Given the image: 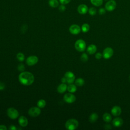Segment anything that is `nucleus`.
Returning a JSON list of instances; mask_svg holds the SVG:
<instances>
[{
	"instance_id": "f257e3e1",
	"label": "nucleus",
	"mask_w": 130,
	"mask_h": 130,
	"mask_svg": "<svg viewBox=\"0 0 130 130\" xmlns=\"http://www.w3.org/2000/svg\"><path fill=\"white\" fill-rule=\"evenodd\" d=\"M18 79L21 84L28 86L34 83L35 77L31 73L27 71H23L19 75Z\"/></svg>"
},
{
	"instance_id": "f03ea898",
	"label": "nucleus",
	"mask_w": 130,
	"mask_h": 130,
	"mask_svg": "<svg viewBox=\"0 0 130 130\" xmlns=\"http://www.w3.org/2000/svg\"><path fill=\"white\" fill-rule=\"evenodd\" d=\"M79 125L78 121L74 118L68 120L65 123V127L68 130H74L77 128Z\"/></svg>"
},
{
	"instance_id": "7ed1b4c3",
	"label": "nucleus",
	"mask_w": 130,
	"mask_h": 130,
	"mask_svg": "<svg viewBox=\"0 0 130 130\" xmlns=\"http://www.w3.org/2000/svg\"><path fill=\"white\" fill-rule=\"evenodd\" d=\"M75 48L79 52H83L86 49V43L82 39L77 40L75 43Z\"/></svg>"
},
{
	"instance_id": "20e7f679",
	"label": "nucleus",
	"mask_w": 130,
	"mask_h": 130,
	"mask_svg": "<svg viewBox=\"0 0 130 130\" xmlns=\"http://www.w3.org/2000/svg\"><path fill=\"white\" fill-rule=\"evenodd\" d=\"M7 114L8 116L12 119H15L18 118L19 116L18 111L16 109L12 107L9 108L7 109Z\"/></svg>"
},
{
	"instance_id": "39448f33",
	"label": "nucleus",
	"mask_w": 130,
	"mask_h": 130,
	"mask_svg": "<svg viewBox=\"0 0 130 130\" xmlns=\"http://www.w3.org/2000/svg\"><path fill=\"white\" fill-rule=\"evenodd\" d=\"M117 4L115 0L108 1L105 5V8L108 12H112L114 10L116 7Z\"/></svg>"
},
{
	"instance_id": "423d86ee",
	"label": "nucleus",
	"mask_w": 130,
	"mask_h": 130,
	"mask_svg": "<svg viewBox=\"0 0 130 130\" xmlns=\"http://www.w3.org/2000/svg\"><path fill=\"white\" fill-rule=\"evenodd\" d=\"M40 108L38 107H32L28 111V114L31 117H37L41 114Z\"/></svg>"
},
{
	"instance_id": "0eeeda50",
	"label": "nucleus",
	"mask_w": 130,
	"mask_h": 130,
	"mask_svg": "<svg viewBox=\"0 0 130 130\" xmlns=\"http://www.w3.org/2000/svg\"><path fill=\"white\" fill-rule=\"evenodd\" d=\"M76 99V98L75 95L71 92L65 94L63 96V100L64 101V102L69 104L74 103V102H75Z\"/></svg>"
},
{
	"instance_id": "6e6552de",
	"label": "nucleus",
	"mask_w": 130,
	"mask_h": 130,
	"mask_svg": "<svg viewBox=\"0 0 130 130\" xmlns=\"http://www.w3.org/2000/svg\"><path fill=\"white\" fill-rule=\"evenodd\" d=\"M67 80V83L68 84H71L73 83L75 80V76L74 74L71 72V71H68L66 72L64 76Z\"/></svg>"
},
{
	"instance_id": "1a4fd4ad",
	"label": "nucleus",
	"mask_w": 130,
	"mask_h": 130,
	"mask_svg": "<svg viewBox=\"0 0 130 130\" xmlns=\"http://www.w3.org/2000/svg\"><path fill=\"white\" fill-rule=\"evenodd\" d=\"M114 51L112 48L107 47L106 48L103 52V57L105 59H109L113 55Z\"/></svg>"
},
{
	"instance_id": "9d476101",
	"label": "nucleus",
	"mask_w": 130,
	"mask_h": 130,
	"mask_svg": "<svg viewBox=\"0 0 130 130\" xmlns=\"http://www.w3.org/2000/svg\"><path fill=\"white\" fill-rule=\"evenodd\" d=\"M38 60V58L37 56L31 55L27 58L26 60V63L29 66H32L37 63Z\"/></svg>"
},
{
	"instance_id": "9b49d317",
	"label": "nucleus",
	"mask_w": 130,
	"mask_h": 130,
	"mask_svg": "<svg viewBox=\"0 0 130 130\" xmlns=\"http://www.w3.org/2000/svg\"><path fill=\"white\" fill-rule=\"evenodd\" d=\"M81 30V28L77 24H72L69 27V31L73 35L79 34Z\"/></svg>"
},
{
	"instance_id": "f8f14e48",
	"label": "nucleus",
	"mask_w": 130,
	"mask_h": 130,
	"mask_svg": "<svg viewBox=\"0 0 130 130\" xmlns=\"http://www.w3.org/2000/svg\"><path fill=\"white\" fill-rule=\"evenodd\" d=\"M88 11V8L87 5L85 4H81L78 6L77 8L78 12L82 15L85 14Z\"/></svg>"
},
{
	"instance_id": "ddd939ff",
	"label": "nucleus",
	"mask_w": 130,
	"mask_h": 130,
	"mask_svg": "<svg viewBox=\"0 0 130 130\" xmlns=\"http://www.w3.org/2000/svg\"><path fill=\"white\" fill-rule=\"evenodd\" d=\"M19 124L22 127H26L28 124V120L24 116H21L18 118Z\"/></svg>"
},
{
	"instance_id": "4468645a",
	"label": "nucleus",
	"mask_w": 130,
	"mask_h": 130,
	"mask_svg": "<svg viewBox=\"0 0 130 130\" xmlns=\"http://www.w3.org/2000/svg\"><path fill=\"white\" fill-rule=\"evenodd\" d=\"M121 113V109L118 106H114L111 109V113L114 116H118L120 115Z\"/></svg>"
},
{
	"instance_id": "2eb2a0df",
	"label": "nucleus",
	"mask_w": 130,
	"mask_h": 130,
	"mask_svg": "<svg viewBox=\"0 0 130 130\" xmlns=\"http://www.w3.org/2000/svg\"><path fill=\"white\" fill-rule=\"evenodd\" d=\"M123 120L119 117L114 118L112 121V124L113 126L116 127H120L123 124Z\"/></svg>"
},
{
	"instance_id": "dca6fc26",
	"label": "nucleus",
	"mask_w": 130,
	"mask_h": 130,
	"mask_svg": "<svg viewBox=\"0 0 130 130\" xmlns=\"http://www.w3.org/2000/svg\"><path fill=\"white\" fill-rule=\"evenodd\" d=\"M67 86H68L66 83H61L58 86L57 88V92L60 93H64L67 90Z\"/></svg>"
},
{
	"instance_id": "f3484780",
	"label": "nucleus",
	"mask_w": 130,
	"mask_h": 130,
	"mask_svg": "<svg viewBox=\"0 0 130 130\" xmlns=\"http://www.w3.org/2000/svg\"><path fill=\"white\" fill-rule=\"evenodd\" d=\"M96 46L94 44H90L87 48V52L89 54H93L96 51Z\"/></svg>"
},
{
	"instance_id": "a211bd4d",
	"label": "nucleus",
	"mask_w": 130,
	"mask_h": 130,
	"mask_svg": "<svg viewBox=\"0 0 130 130\" xmlns=\"http://www.w3.org/2000/svg\"><path fill=\"white\" fill-rule=\"evenodd\" d=\"M98 117L99 116L96 113H92L90 114V115L89 117V121L91 123H94L98 120Z\"/></svg>"
},
{
	"instance_id": "6ab92c4d",
	"label": "nucleus",
	"mask_w": 130,
	"mask_h": 130,
	"mask_svg": "<svg viewBox=\"0 0 130 130\" xmlns=\"http://www.w3.org/2000/svg\"><path fill=\"white\" fill-rule=\"evenodd\" d=\"M67 90L69 92L74 93L77 90V87L75 85L71 83L69 84V85L67 86Z\"/></svg>"
},
{
	"instance_id": "aec40b11",
	"label": "nucleus",
	"mask_w": 130,
	"mask_h": 130,
	"mask_svg": "<svg viewBox=\"0 0 130 130\" xmlns=\"http://www.w3.org/2000/svg\"><path fill=\"white\" fill-rule=\"evenodd\" d=\"M103 118L104 121L106 122H107V123L110 122L112 120L111 115L108 113H104L103 116Z\"/></svg>"
},
{
	"instance_id": "412c9836",
	"label": "nucleus",
	"mask_w": 130,
	"mask_h": 130,
	"mask_svg": "<svg viewBox=\"0 0 130 130\" xmlns=\"http://www.w3.org/2000/svg\"><path fill=\"white\" fill-rule=\"evenodd\" d=\"M49 5L52 8H56L59 6V2L58 0H49Z\"/></svg>"
},
{
	"instance_id": "4be33fe9",
	"label": "nucleus",
	"mask_w": 130,
	"mask_h": 130,
	"mask_svg": "<svg viewBox=\"0 0 130 130\" xmlns=\"http://www.w3.org/2000/svg\"><path fill=\"white\" fill-rule=\"evenodd\" d=\"M92 5L95 7H100L103 3V0H90Z\"/></svg>"
},
{
	"instance_id": "5701e85b",
	"label": "nucleus",
	"mask_w": 130,
	"mask_h": 130,
	"mask_svg": "<svg viewBox=\"0 0 130 130\" xmlns=\"http://www.w3.org/2000/svg\"><path fill=\"white\" fill-rule=\"evenodd\" d=\"M75 85L78 86H82L84 84V80L81 78H78L76 79L75 81Z\"/></svg>"
},
{
	"instance_id": "b1692460",
	"label": "nucleus",
	"mask_w": 130,
	"mask_h": 130,
	"mask_svg": "<svg viewBox=\"0 0 130 130\" xmlns=\"http://www.w3.org/2000/svg\"><path fill=\"white\" fill-rule=\"evenodd\" d=\"M46 105V102L43 99L39 100L37 102V106L40 108H43Z\"/></svg>"
},
{
	"instance_id": "393cba45",
	"label": "nucleus",
	"mask_w": 130,
	"mask_h": 130,
	"mask_svg": "<svg viewBox=\"0 0 130 130\" xmlns=\"http://www.w3.org/2000/svg\"><path fill=\"white\" fill-rule=\"evenodd\" d=\"M90 29V26L88 23H84L81 26V30L83 32H87Z\"/></svg>"
},
{
	"instance_id": "a878e982",
	"label": "nucleus",
	"mask_w": 130,
	"mask_h": 130,
	"mask_svg": "<svg viewBox=\"0 0 130 130\" xmlns=\"http://www.w3.org/2000/svg\"><path fill=\"white\" fill-rule=\"evenodd\" d=\"M16 58L19 61H23L25 59V56L22 52H19L16 55Z\"/></svg>"
},
{
	"instance_id": "bb28decb",
	"label": "nucleus",
	"mask_w": 130,
	"mask_h": 130,
	"mask_svg": "<svg viewBox=\"0 0 130 130\" xmlns=\"http://www.w3.org/2000/svg\"><path fill=\"white\" fill-rule=\"evenodd\" d=\"M88 12L89 15L91 16H94L96 14V9L94 7H90L89 9H88Z\"/></svg>"
},
{
	"instance_id": "cd10ccee",
	"label": "nucleus",
	"mask_w": 130,
	"mask_h": 130,
	"mask_svg": "<svg viewBox=\"0 0 130 130\" xmlns=\"http://www.w3.org/2000/svg\"><path fill=\"white\" fill-rule=\"evenodd\" d=\"M80 59L81 60V61H82L83 62H86L88 60V55H87L86 53H83L82 54V55H81V57Z\"/></svg>"
},
{
	"instance_id": "c85d7f7f",
	"label": "nucleus",
	"mask_w": 130,
	"mask_h": 130,
	"mask_svg": "<svg viewBox=\"0 0 130 130\" xmlns=\"http://www.w3.org/2000/svg\"><path fill=\"white\" fill-rule=\"evenodd\" d=\"M17 69L20 72H23L25 70V66L23 64H20L17 67Z\"/></svg>"
},
{
	"instance_id": "c756f323",
	"label": "nucleus",
	"mask_w": 130,
	"mask_h": 130,
	"mask_svg": "<svg viewBox=\"0 0 130 130\" xmlns=\"http://www.w3.org/2000/svg\"><path fill=\"white\" fill-rule=\"evenodd\" d=\"M106 11V10L105 9V8H101L99 10V13L100 15H104L105 14Z\"/></svg>"
},
{
	"instance_id": "7c9ffc66",
	"label": "nucleus",
	"mask_w": 130,
	"mask_h": 130,
	"mask_svg": "<svg viewBox=\"0 0 130 130\" xmlns=\"http://www.w3.org/2000/svg\"><path fill=\"white\" fill-rule=\"evenodd\" d=\"M66 6H64V5H63V4H61L58 7V10L61 12L64 11L66 10Z\"/></svg>"
},
{
	"instance_id": "2f4dec72",
	"label": "nucleus",
	"mask_w": 130,
	"mask_h": 130,
	"mask_svg": "<svg viewBox=\"0 0 130 130\" xmlns=\"http://www.w3.org/2000/svg\"><path fill=\"white\" fill-rule=\"evenodd\" d=\"M71 0H59V2L61 4L66 5L69 4Z\"/></svg>"
},
{
	"instance_id": "473e14b6",
	"label": "nucleus",
	"mask_w": 130,
	"mask_h": 130,
	"mask_svg": "<svg viewBox=\"0 0 130 130\" xmlns=\"http://www.w3.org/2000/svg\"><path fill=\"white\" fill-rule=\"evenodd\" d=\"M102 56H103V54L101 53H100V52H98L95 55V58L96 59H100L102 57Z\"/></svg>"
},
{
	"instance_id": "72a5a7b5",
	"label": "nucleus",
	"mask_w": 130,
	"mask_h": 130,
	"mask_svg": "<svg viewBox=\"0 0 130 130\" xmlns=\"http://www.w3.org/2000/svg\"><path fill=\"white\" fill-rule=\"evenodd\" d=\"M6 85L4 83L0 82V90H3L5 88Z\"/></svg>"
},
{
	"instance_id": "f704fd0d",
	"label": "nucleus",
	"mask_w": 130,
	"mask_h": 130,
	"mask_svg": "<svg viewBox=\"0 0 130 130\" xmlns=\"http://www.w3.org/2000/svg\"><path fill=\"white\" fill-rule=\"evenodd\" d=\"M9 129L10 130H16L17 128V127H16L15 125H11L10 126Z\"/></svg>"
},
{
	"instance_id": "c9c22d12",
	"label": "nucleus",
	"mask_w": 130,
	"mask_h": 130,
	"mask_svg": "<svg viewBox=\"0 0 130 130\" xmlns=\"http://www.w3.org/2000/svg\"><path fill=\"white\" fill-rule=\"evenodd\" d=\"M7 128L5 125H0V130H7Z\"/></svg>"
},
{
	"instance_id": "e433bc0d",
	"label": "nucleus",
	"mask_w": 130,
	"mask_h": 130,
	"mask_svg": "<svg viewBox=\"0 0 130 130\" xmlns=\"http://www.w3.org/2000/svg\"><path fill=\"white\" fill-rule=\"evenodd\" d=\"M105 128L106 129H111L112 127L110 124H106L105 125Z\"/></svg>"
},
{
	"instance_id": "4c0bfd02",
	"label": "nucleus",
	"mask_w": 130,
	"mask_h": 130,
	"mask_svg": "<svg viewBox=\"0 0 130 130\" xmlns=\"http://www.w3.org/2000/svg\"><path fill=\"white\" fill-rule=\"evenodd\" d=\"M61 82H62V83H67V80H66V78H65L64 77H62V78H61Z\"/></svg>"
},
{
	"instance_id": "58836bf2",
	"label": "nucleus",
	"mask_w": 130,
	"mask_h": 130,
	"mask_svg": "<svg viewBox=\"0 0 130 130\" xmlns=\"http://www.w3.org/2000/svg\"><path fill=\"white\" fill-rule=\"evenodd\" d=\"M129 80H130V76H129Z\"/></svg>"
},
{
	"instance_id": "ea45409f",
	"label": "nucleus",
	"mask_w": 130,
	"mask_h": 130,
	"mask_svg": "<svg viewBox=\"0 0 130 130\" xmlns=\"http://www.w3.org/2000/svg\"><path fill=\"white\" fill-rule=\"evenodd\" d=\"M105 1H108V0H105Z\"/></svg>"
}]
</instances>
